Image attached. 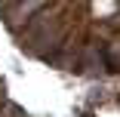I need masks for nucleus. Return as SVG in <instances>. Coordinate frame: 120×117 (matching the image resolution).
Returning a JSON list of instances; mask_svg holds the SVG:
<instances>
[{"instance_id": "nucleus-1", "label": "nucleus", "mask_w": 120, "mask_h": 117, "mask_svg": "<svg viewBox=\"0 0 120 117\" xmlns=\"http://www.w3.org/2000/svg\"><path fill=\"white\" fill-rule=\"evenodd\" d=\"M49 0H19V6L9 12V22L12 25H19V22H25V19H31L34 12H40Z\"/></svg>"}, {"instance_id": "nucleus-2", "label": "nucleus", "mask_w": 120, "mask_h": 117, "mask_svg": "<svg viewBox=\"0 0 120 117\" xmlns=\"http://www.w3.org/2000/svg\"><path fill=\"white\" fill-rule=\"evenodd\" d=\"M105 62H108V68L120 71V40H111V43H108V49H105Z\"/></svg>"}]
</instances>
